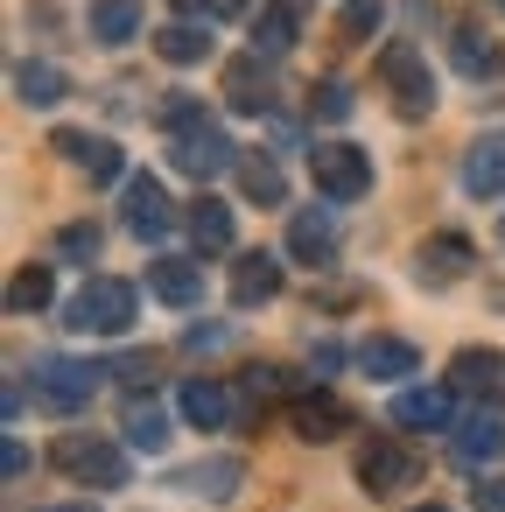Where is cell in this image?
Segmentation results:
<instances>
[{
    "instance_id": "cell-11",
    "label": "cell",
    "mask_w": 505,
    "mask_h": 512,
    "mask_svg": "<svg viewBox=\"0 0 505 512\" xmlns=\"http://www.w3.org/2000/svg\"><path fill=\"white\" fill-rule=\"evenodd\" d=\"M449 386L470 393V400H505V351L463 344V351L449 358Z\"/></svg>"
},
{
    "instance_id": "cell-8",
    "label": "cell",
    "mask_w": 505,
    "mask_h": 512,
    "mask_svg": "<svg viewBox=\"0 0 505 512\" xmlns=\"http://www.w3.org/2000/svg\"><path fill=\"white\" fill-rule=\"evenodd\" d=\"M470 260H477V246H470L463 232H435V239H421V253H414V281H421V288H456V281L470 274Z\"/></svg>"
},
{
    "instance_id": "cell-22",
    "label": "cell",
    "mask_w": 505,
    "mask_h": 512,
    "mask_svg": "<svg viewBox=\"0 0 505 512\" xmlns=\"http://www.w3.org/2000/svg\"><path fill=\"white\" fill-rule=\"evenodd\" d=\"M155 50H162V64H176V71H190V64H211V50H218V36H211V29H197V22H169V29L155 36Z\"/></svg>"
},
{
    "instance_id": "cell-5",
    "label": "cell",
    "mask_w": 505,
    "mask_h": 512,
    "mask_svg": "<svg viewBox=\"0 0 505 512\" xmlns=\"http://www.w3.org/2000/svg\"><path fill=\"white\" fill-rule=\"evenodd\" d=\"M50 463L78 484H99V491H120L134 470H127V449L120 442H99V435H57L50 442Z\"/></svg>"
},
{
    "instance_id": "cell-12",
    "label": "cell",
    "mask_w": 505,
    "mask_h": 512,
    "mask_svg": "<svg viewBox=\"0 0 505 512\" xmlns=\"http://www.w3.org/2000/svg\"><path fill=\"white\" fill-rule=\"evenodd\" d=\"M148 295L169 302V309H197V302H204V267L162 253V260H148Z\"/></svg>"
},
{
    "instance_id": "cell-14",
    "label": "cell",
    "mask_w": 505,
    "mask_h": 512,
    "mask_svg": "<svg viewBox=\"0 0 505 512\" xmlns=\"http://www.w3.org/2000/svg\"><path fill=\"white\" fill-rule=\"evenodd\" d=\"M281 260L274 253H239L232 260V309H260V302H274L281 295Z\"/></svg>"
},
{
    "instance_id": "cell-24",
    "label": "cell",
    "mask_w": 505,
    "mask_h": 512,
    "mask_svg": "<svg viewBox=\"0 0 505 512\" xmlns=\"http://www.w3.org/2000/svg\"><path fill=\"white\" fill-rule=\"evenodd\" d=\"M225 92H232V106H239V113H267V106H274V85H267L260 57H239V64L225 71Z\"/></svg>"
},
{
    "instance_id": "cell-38",
    "label": "cell",
    "mask_w": 505,
    "mask_h": 512,
    "mask_svg": "<svg viewBox=\"0 0 505 512\" xmlns=\"http://www.w3.org/2000/svg\"><path fill=\"white\" fill-rule=\"evenodd\" d=\"M113 372H120L127 386H148V379H155V351H148V358H141V351H134V358H120Z\"/></svg>"
},
{
    "instance_id": "cell-2",
    "label": "cell",
    "mask_w": 505,
    "mask_h": 512,
    "mask_svg": "<svg viewBox=\"0 0 505 512\" xmlns=\"http://www.w3.org/2000/svg\"><path fill=\"white\" fill-rule=\"evenodd\" d=\"M134 316H141V295H134V281H113V274H92L64 309V323L78 337H127Z\"/></svg>"
},
{
    "instance_id": "cell-1",
    "label": "cell",
    "mask_w": 505,
    "mask_h": 512,
    "mask_svg": "<svg viewBox=\"0 0 505 512\" xmlns=\"http://www.w3.org/2000/svg\"><path fill=\"white\" fill-rule=\"evenodd\" d=\"M169 162L183 169V176H197V183H211V176H225V169H239V148H232V134L197 106V99H169Z\"/></svg>"
},
{
    "instance_id": "cell-37",
    "label": "cell",
    "mask_w": 505,
    "mask_h": 512,
    "mask_svg": "<svg viewBox=\"0 0 505 512\" xmlns=\"http://www.w3.org/2000/svg\"><path fill=\"white\" fill-rule=\"evenodd\" d=\"M239 8H246V0H183V15H204V22H225Z\"/></svg>"
},
{
    "instance_id": "cell-35",
    "label": "cell",
    "mask_w": 505,
    "mask_h": 512,
    "mask_svg": "<svg viewBox=\"0 0 505 512\" xmlns=\"http://www.w3.org/2000/svg\"><path fill=\"white\" fill-rule=\"evenodd\" d=\"M470 505H477V512H505V477H484V484H470Z\"/></svg>"
},
{
    "instance_id": "cell-20",
    "label": "cell",
    "mask_w": 505,
    "mask_h": 512,
    "mask_svg": "<svg viewBox=\"0 0 505 512\" xmlns=\"http://www.w3.org/2000/svg\"><path fill=\"white\" fill-rule=\"evenodd\" d=\"M176 407H183L190 428H232V393H225L218 379H190V386L176 393Z\"/></svg>"
},
{
    "instance_id": "cell-3",
    "label": "cell",
    "mask_w": 505,
    "mask_h": 512,
    "mask_svg": "<svg viewBox=\"0 0 505 512\" xmlns=\"http://www.w3.org/2000/svg\"><path fill=\"white\" fill-rule=\"evenodd\" d=\"M99 386H106V365H85V358H36V372H29V393L43 414H78V407H92Z\"/></svg>"
},
{
    "instance_id": "cell-6",
    "label": "cell",
    "mask_w": 505,
    "mask_h": 512,
    "mask_svg": "<svg viewBox=\"0 0 505 512\" xmlns=\"http://www.w3.org/2000/svg\"><path fill=\"white\" fill-rule=\"evenodd\" d=\"M309 176H316L323 204H358L372 190V155L351 148V141H316L309 148Z\"/></svg>"
},
{
    "instance_id": "cell-19",
    "label": "cell",
    "mask_w": 505,
    "mask_h": 512,
    "mask_svg": "<svg viewBox=\"0 0 505 512\" xmlns=\"http://www.w3.org/2000/svg\"><path fill=\"white\" fill-rule=\"evenodd\" d=\"M288 421H295V435H302V442H337V435L351 428V407H344L337 393H309V400H295V414H288Z\"/></svg>"
},
{
    "instance_id": "cell-27",
    "label": "cell",
    "mask_w": 505,
    "mask_h": 512,
    "mask_svg": "<svg viewBox=\"0 0 505 512\" xmlns=\"http://www.w3.org/2000/svg\"><path fill=\"white\" fill-rule=\"evenodd\" d=\"M50 267H15L8 274V316H43L50 309Z\"/></svg>"
},
{
    "instance_id": "cell-15",
    "label": "cell",
    "mask_w": 505,
    "mask_h": 512,
    "mask_svg": "<svg viewBox=\"0 0 505 512\" xmlns=\"http://www.w3.org/2000/svg\"><path fill=\"white\" fill-rule=\"evenodd\" d=\"M449 449H456V463H498L505 456V421L491 414V407H477L470 421H456V435H449Z\"/></svg>"
},
{
    "instance_id": "cell-39",
    "label": "cell",
    "mask_w": 505,
    "mask_h": 512,
    "mask_svg": "<svg viewBox=\"0 0 505 512\" xmlns=\"http://www.w3.org/2000/svg\"><path fill=\"white\" fill-rule=\"evenodd\" d=\"M253 393H281V365H253Z\"/></svg>"
},
{
    "instance_id": "cell-18",
    "label": "cell",
    "mask_w": 505,
    "mask_h": 512,
    "mask_svg": "<svg viewBox=\"0 0 505 512\" xmlns=\"http://www.w3.org/2000/svg\"><path fill=\"white\" fill-rule=\"evenodd\" d=\"M358 372H365V379H386V386H393V379L421 372V351H414L407 337H365V344H358Z\"/></svg>"
},
{
    "instance_id": "cell-41",
    "label": "cell",
    "mask_w": 505,
    "mask_h": 512,
    "mask_svg": "<svg viewBox=\"0 0 505 512\" xmlns=\"http://www.w3.org/2000/svg\"><path fill=\"white\" fill-rule=\"evenodd\" d=\"M414 512H449V505H414Z\"/></svg>"
},
{
    "instance_id": "cell-40",
    "label": "cell",
    "mask_w": 505,
    "mask_h": 512,
    "mask_svg": "<svg viewBox=\"0 0 505 512\" xmlns=\"http://www.w3.org/2000/svg\"><path fill=\"white\" fill-rule=\"evenodd\" d=\"M50 512H99V505H92V498H85V505H50Z\"/></svg>"
},
{
    "instance_id": "cell-26",
    "label": "cell",
    "mask_w": 505,
    "mask_h": 512,
    "mask_svg": "<svg viewBox=\"0 0 505 512\" xmlns=\"http://www.w3.org/2000/svg\"><path fill=\"white\" fill-rule=\"evenodd\" d=\"M15 92H22V106H57L64 92H71V78L57 71V64H15Z\"/></svg>"
},
{
    "instance_id": "cell-34",
    "label": "cell",
    "mask_w": 505,
    "mask_h": 512,
    "mask_svg": "<svg viewBox=\"0 0 505 512\" xmlns=\"http://www.w3.org/2000/svg\"><path fill=\"white\" fill-rule=\"evenodd\" d=\"M309 106H316V120H351V106H358V99H351V85H344V78H330V85H316V99H309Z\"/></svg>"
},
{
    "instance_id": "cell-13",
    "label": "cell",
    "mask_w": 505,
    "mask_h": 512,
    "mask_svg": "<svg viewBox=\"0 0 505 512\" xmlns=\"http://www.w3.org/2000/svg\"><path fill=\"white\" fill-rule=\"evenodd\" d=\"M169 484H176V491H190V498H211V505H225V498L246 484V463H239V456H204V463H183Z\"/></svg>"
},
{
    "instance_id": "cell-9",
    "label": "cell",
    "mask_w": 505,
    "mask_h": 512,
    "mask_svg": "<svg viewBox=\"0 0 505 512\" xmlns=\"http://www.w3.org/2000/svg\"><path fill=\"white\" fill-rule=\"evenodd\" d=\"M50 148H57V155H64V162H71L78 176H92V183H113V176L127 169V155H120V148H113L106 134H92V127H64V134H57Z\"/></svg>"
},
{
    "instance_id": "cell-29",
    "label": "cell",
    "mask_w": 505,
    "mask_h": 512,
    "mask_svg": "<svg viewBox=\"0 0 505 512\" xmlns=\"http://www.w3.org/2000/svg\"><path fill=\"white\" fill-rule=\"evenodd\" d=\"M239 183H246L253 204H281V197H288V176H281L274 155H239Z\"/></svg>"
},
{
    "instance_id": "cell-30",
    "label": "cell",
    "mask_w": 505,
    "mask_h": 512,
    "mask_svg": "<svg viewBox=\"0 0 505 512\" xmlns=\"http://www.w3.org/2000/svg\"><path fill=\"white\" fill-rule=\"evenodd\" d=\"M127 449L162 456V449H169V414H162V407H127Z\"/></svg>"
},
{
    "instance_id": "cell-31",
    "label": "cell",
    "mask_w": 505,
    "mask_h": 512,
    "mask_svg": "<svg viewBox=\"0 0 505 512\" xmlns=\"http://www.w3.org/2000/svg\"><path fill=\"white\" fill-rule=\"evenodd\" d=\"M99 246H106V232H99L92 218H78V225H64V232H57V260H71V267H92V260H99Z\"/></svg>"
},
{
    "instance_id": "cell-16",
    "label": "cell",
    "mask_w": 505,
    "mask_h": 512,
    "mask_svg": "<svg viewBox=\"0 0 505 512\" xmlns=\"http://www.w3.org/2000/svg\"><path fill=\"white\" fill-rule=\"evenodd\" d=\"M288 253H295L302 267H330V260H337V225H330V211H295V218H288Z\"/></svg>"
},
{
    "instance_id": "cell-10",
    "label": "cell",
    "mask_w": 505,
    "mask_h": 512,
    "mask_svg": "<svg viewBox=\"0 0 505 512\" xmlns=\"http://www.w3.org/2000/svg\"><path fill=\"white\" fill-rule=\"evenodd\" d=\"M120 218H127L134 239H169V225H176L169 190H162L155 176H127V204H120Z\"/></svg>"
},
{
    "instance_id": "cell-17",
    "label": "cell",
    "mask_w": 505,
    "mask_h": 512,
    "mask_svg": "<svg viewBox=\"0 0 505 512\" xmlns=\"http://www.w3.org/2000/svg\"><path fill=\"white\" fill-rule=\"evenodd\" d=\"M463 190L470 197H505V134H484L463 148Z\"/></svg>"
},
{
    "instance_id": "cell-32",
    "label": "cell",
    "mask_w": 505,
    "mask_h": 512,
    "mask_svg": "<svg viewBox=\"0 0 505 512\" xmlns=\"http://www.w3.org/2000/svg\"><path fill=\"white\" fill-rule=\"evenodd\" d=\"M456 64H463L470 78H505V57H498L491 43H477V29H463V36H456Z\"/></svg>"
},
{
    "instance_id": "cell-7",
    "label": "cell",
    "mask_w": 505,
    "mask_h": 512,
    "mask_svg": "<svg viewBox=\"0 0 505 512\" xmlns=\"http://www.w3.org/2000/svg\"><path fill=\"white\" fill-rule=\"evenodd\" d=\"M421 477V456L407 449V442H393V435H372L365 449H358V484L372 491V498H393V491H407Z\"/></svg>"
},
{
    "instance_id": "cell-33",
    "label": "cell",
    "mask_w": 505,
    "mask_h": 512,
    "mask_svg": "<svg viewBox=\"0 0 505 512\" xmlns=\"http://www.w3.org/2000/svg\"><path fill=\"white\" fill-rule=\"evenodd\" d=\"M372 36H379V0H344L337 43H372Z\"/></svg>"
},
{
    "instance_id": "cell-28",
    "label": "cell",
    "mask_w": 505,
    "mask_h": 512,
    "mask_svg": "<svg viewBox=\"0 0 505 512\" xmlns=\"http://www.w3.org/2000/svg\"><path fill=\"white\" fill-rule=\"evenodd\" d=\"M253 50H267V57L295 50V0H267V15L253 22Z\"/></svg>"
},
{
    "instance_id": "cell-36",
    "label": "cell",
    "mask_w": 505,
    "mask_h": 512,
    "mask_svg": "<svg viewBox=\"0 0 505 512\" xmlns=\"http://www.w3.org/2000/svg\"><path fill=\"white\" fill-rule=\"evenodd\" d=\"M0 477H8V484H15V477H29V449H22L15 435L0 442Z\"/></svg>"
},
{
    "instance_id": "cell-25",
    "label": "cell",
    "mask_w": 505,
    "mask_h": 512,
    "mask_svg": "<svg viewBox=\"0 0 505 512\" xmlns=\"http://www.w3.org/2000/svg\"><path fill=\"white\" fill-rule=\"evenodd\" d=\"M190 232H197V246H204V253H225V246L239 239V218H232V204L204 197V204H190Z\"/></svg>"
},
{
    "instance_id": "cell-42",
    "label": "cell",
    "mask_w": 505,
    "mask_h": 512,
    "mask_svg": "<svg viewBox=\"0 0 505 512\" xmlns=\"http://www.w3.org/2000/svg\"><path fill=\"white\" fill-rule=\"evenodd\" d=\"M498 15H505V0H498Z\"/></svg>"
},
{
    "instance_id": "cell-23",
    "label": "cell",
    "mask_w": 505,
    "mask_h": 512,
    "mask_svg": "<svg viewBox=\"0 0 505 512\" xmlns=\"http://www.w3.org/2000/svg\"><path fill=\"white\" fill-rule=\"evenodd\" d=\"M393 421L400 428H449V386H407L393 400Z\"/></svg>"
},
{
    "instance_id": "cell-21",
    "label": "cell",
    "mask_w": 505,
    "mask_h": 512,
    "mask_svg": "<svg viewBox=\"0 0 505 512\" xmlns=\"http://www.w3.org/2000/svg\"><path fill=\"white\" fill-rule=\"evenodd\" d=\"M85 29H92V43L120 50V43L141 36V8H134V0H92V8H85Z\"/></svg>"
},
{
    "instance_id": "cell-4",
    "label": "cell",
    "mask_w": 505,
    "mask_h": 512,
    "mask_svg": "<svg viewBox=\"0 0 505 512\" xmlns=\"http://www.w3.org/2000/svg\"><path fill=\"white\" fill-rule=\"evenodd\" d=\"M379 78H386L400 120H428L435 113V71H428V57L414 43H386L379 50Z\"/></svg>"
}]
</instances>
